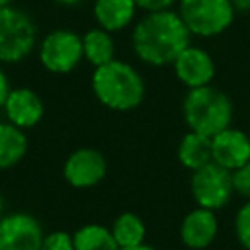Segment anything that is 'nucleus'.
<instances>
[{"label":"nucleus","instance_id":"1","mask_svg":"<svg viewBox=\"0 0 250 250\" xmlns=\"http://www.w3.org/2000/svg\"><path fill=\"white\" fill-rule=\"evenodd\" d=\"M131 51L146 66H172L176 57L191 43V33L178 10L146 12L131 27Z\"/></svg>","mask_w":250,"mask_h":250},{"label":"nucleus","instance_id":"2","mask_svg":"<svg viewBox=\"0 0 250 250\" xmlns=\"http://www.w3.org/2000/svg\"><path fill=\"white\" fill-rule=\"evenodd\" d=\"M90 88L96 102L117 113L137 109L146 96V84L135 64L123 59H113L107 64L92 68Z\"/></svg>","mask_w":250,"mask_h":250},{"label":"nucleus","instance_id":"3","mask_svg":"<svg viewBox=\"0 0 250 250\" xmlns=\"http://www.w3.org/2000/svg\"><path fill=\"white\" fill-rule=\"evenodd\" d=\"M182 117L188 131L215 137L217 133L232 125L234 105L227 92L213 84H207L186 92L182 100Z\"/></svg>","mask_w":250,"mask_h":250},{"label":"nucleus","instance_id":"4","mask_svg":"<svg viewBox=\"0 0 250 250\" xmlns=\"http://www.w3.org/2000/svg\"><path fill=\"white\" fill-rule=\"evenodd\" d=\"M39 45V27L35 20L20 6L0 8V62L18 64L25 61Z\"/></svg>","mask_w":250,"mask_h":250},{"label":"nucleus","instance_id":"5","mask_svg":"<svg viewBox=\"0 0 250 250\" xmlns=\"http://www.w3.org/2000/svg\"><path fill=\"white\" fill-rule=\"evenodd\" d=\"M191 37L213 39L234 23L236 10L230 0H180L176 6Z\"/></svg>","mask_w":250,"mask_h":250},{"label":"nucleus","instance_id":"6","mask_svg":"<svg viewBox=\"0 0 250 250\" xmlns=\"http://www.w3.org/2000/svg\"><path fill=\"white\" fill-rule=\"evenodd\" d=\"M37 61L43 66V70L55 76L74 72L84 61L82 35L68 27L51 29L39 39Z\"/></svg>","mask_w":250,"mask_h":250},{"label":"nucleus","instance_id":"7","mask_svg":"<svg viewBox=\"0 0 250 250\" xmlns=\"http://www.w3.org/2000/svg\"><path fill=\"white\" fill-rule=\"evenodd\" d=\"M189 195L197 207L211 211L225 209L234 197L232 172L213 160L207 162L205 166L189 172Z\"/></svg>","mask_w":250,"mask_h":250},{"label":"nucleus","instance_id":"8","mask_svg":"<svg viewBox=\"0 0 250 250\" xmlns=\"http://www.w3.org/2000/svg\"><path fill=\"white\" fill-rule=\"evenodd\" d=\"M107 158L96 146H78L62 162V180L74 189H92L107 176Z\"/></svg>","mask_w":250,"mask_h":250},{"label":"nucleus","instance_id":"9","mask_svg":"<svg viewBox=\"0 0 250 250\" xmlns=\"http://www.w3.org/2000/svg\"><path fill=\"white\" fill-rule=\"evenodd\" d=\"M45 230L29 211H8L0 217V250H39Z\"/></svg>","mask_w":250,"mask_h":250},{"label":"nucleus","instance_id":"10","mask_svg":"<svg viewBox=\"0 0 250 250\" xmlns=\"http://www.w3.org/2000/svg\"><path fill=\"white\" fill-rule=\"evenodd\" d=\"M172 72L186 90H191L211 84L217 74V64L205 47L189 43L172 62Z\"/></svg>","mask_w":250,"mask_h":250},{"label":"nucleus","instance_id":"11","mask_svg":"<svg viewBox=\"0 0 250 250\" xmlns=\"http://www.w3.org/2000/svg\"><path fill=\"white\" fill-rule=\"evenodd\" d=\"M4 119L12 125L29 131L37 127L43 121L45 115V104L39 92H35L29 86H12L4 107H2Z\"/></svg>","mask_w":250,"mask_h":250},{"label":"nucleus","instance_id":"12","mask_svg":"<svg viewBox=\"0 0 250 250\" xmlns=\"http://www.w3.org/2000/svg\"><path fill=\"white\" fill-rule=\"evenodd\" d=\"M180 240L186 248L189 250H205L209 248L217 234H219V217L217 211L205 209V207H193L189 209L182 221H180V229H178Z\"/></svg>","mask_w":250,"mask_h":250},{"label":"nucleus","instance_id":"13","mask_svg":"<svg viewBox=\"0 0 250 250\" xmlns=\"http://www.w3.org/2000/svg\"><path fill=\"white\" fill-rule=\"evenodd\" d=\"M211 154L213 162L232 172L250 162V135L230 125L211 137Z\"/></svg>","mask_w":250,"mask_h":250},{"label":"nucleus","instance_id":"14","mask_svg":"<svg viewBox=\"0 0 250 250\" xmlns=\"http://www.w3.org/2000/svg\"><path fill=\"white\" fill-rule=\"evenodd\" d=\"M139 12L135 0H92L94 23L111 33H121L133 27Z\"/></svg>","mask_w":250,"mask_h":250},{"label":"nucleus","instance_id":"15","mask_svg":"<svg viewBox=\"0 0 250 250\" xmlns=\"http://www.w3.org/2000/svg\"><path fill=\"white\" fill-rule=\"evenodd\" d=\"M29 150L27 133L10 121H0V172L12 170L23 162Z\"/></svg>","mask_w":250,"mask_h":250},{"label":"nucleus","instance_id":"16","mask_svg":"<svg viewBox=\"0 0 250 250\" xmlns=\"http://www.w3.org/2000/svg\"><path fill=\"white\" fill-rule=\"evenodd\" d=\"M82 49H84V61L92 68L107 64L113 59H117V43L113 33L98 25L82 33Z\"/></svg>","mask_w":250,"mask_h":250},{"label":"nucleus","instance_id":"17","mask_svg":"<svg viewBox=\"0 0 250 250\" xmlns=\"http://www.w3.org/2000/svg\"><path fill=\"white\" fill-rule=\"evenodd\" d=\"M176 156H178V162L189 172L205 166L207 162L213 160L211 137H205V135L195 133V131H186L178 143Z\"/></svg>","mask_w":250,"mask_h":250},{"label":"nucleus","instance_id":"18","mask_svg":"<svg viewBox=\"0 0 250 250\" xmlns=\"http://www.w3.org/2000/svg\"><path fill=\"white\" fill-rule=\"evenodd\" d=\"M113 238L119 248H131L137 244H143L146 240V225L135 211H123L119 213L111 225H109Z\"/></svg>","mask_w":250,"mask_h":250},{"label":"nucleus","instance_id":"19","mask_svg":"<svg viewBox=\"0 0 250 250\" xmlns=\"http://www.w3.org/2000/svg\"><path fill=\"white\" fill-rule=\"evenodd\" d=\"M74 250H119L113 232L102 223H84L72 232Z\"/></svg>","mask_w":250,"mask_h":250},{"label":"nucleus","instance_id":"20","mask_svg":"<svg viewBox=\"0 0 250 250\" xmlns=\"http://www.w3.org/2000/svg\"><path fill=\"white\" fill-rule=\"evenodd\" d=\"M232 232L236 242L244 250H250V199L242 201V205L236 209L232 219Z\"/></svg>","mask_w":250,"mask_h":250},{"label":"nucleus","instance_id":"21","mask_svg":"<svg viewBox=\"0 0 250 250\" xmlns=\"http://www.w3.org/2000/svg\"><path fill=\"white\" fill-rule=\"evenodd\" d=\"M39 250H74V240H72V232L68 230H51L45 232L41 248Z\"/></svg>","mask_w":250,"mask_h":250},{"label":"nucleus","instance_id":"22","mask_svg":"<svg viewBox=\"0 0 250 250\" xmlns=\"http://www.w3.org/2000/svg\"><path fill=\"white\" fill-rule=\"evenodd\" d=\"M232 188L234 195H238L242 201L250 199V162L232 170Z\"/></svg>","mask_w":250,"mask_h":250},{"label":"nucleus","instance_id":"23","mask_svg":"<svg viewBox=\"0 0 250 250\" xmlns=\"http://www.w3.org/2000/svg\"><path fill=\"white\" fill-rule=\"evenodd\" d=\"M180 0H135L139 10L143 14L146 12H160V10H172L178 6Z\"/></svg>","mask_w":250,"mask_h":250},{"label":"nucleus","instance_id":"24","mask_svg":"<svg viewBox=\"0 0 250 250\" xmlns=\"http://www.w3.org/2000/svg\"><path fill=\"white\" fill-rule=\"evenodd\" d=\"M10 90H12L10 76H8L6 68H4V64L0 62V111H2V107H4V102H6L8 94H10Z\"/></svg>","mask_w":250,"mask_h":250},{"label":"nucleus","instance_id":"25","mask_svg":"<svg viewBox=\"0 0 250 250\" xmlns=\"http://www.w3.org/2000/svg\"><path fill=\"white\" fill-rule=\"evenodd\" d=\"M236 14H250V0H230Z\"/></svg>","mask_w":250,"mask_h":250},{"label":"nucleus","instance_id":"26","mask_svg":"<svg viewBox=\"0 0 250 250\" xmlns=\"http://www.w3.org/2000/svg\"><path fill=\"white\" fill-rule=\"evenodd\" d=\"M51 2L57 6H62V8H78V6L86 4L88 0H51Z\"/></svg>","mask_w":250,"mask_h":250},{"label":"nucleus","instance_id":"27","mask_svg":"<svg viewBox=\"0 0 250 250\" xmlns=\"http://www.w3.org/2000/svg\"><path fill=\"white\" fill-rule=\"evenodd\" d=\"M119 250H158V248H154L152 244L143 242V244H137V246H131V248H119Z\"/></svg>","mask_w":250,"mask_h":250},{"label":"nucleus","instance_id":"28","mask_svg":"<svg viewBox=\"0 0 250 250\" xmlns=\"http://www.w3.org/2000/svg\"><path fill=\"white\" fill-rule=\"evenodd\" d=\"M6 213V199H4V193L0 191V217Z\"/></svg>","mask_w":250,"mask_h":250},{"label":"nucleus","instance_id":"29","mask_svg":"<svg viewBox=\"0 0 250 250\" xmlns=\"http://www.w3.org/2000/svg\"><path fill=\"white\" fill-rule=\"evenodd\" d=\"M16 0H0V8H4V6H10V4H14Z\"/></svg>","mask_w":250,"mask_h":250}]
</instances>
